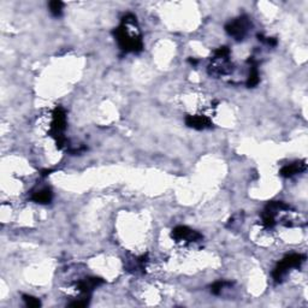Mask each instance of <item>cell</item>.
Returning <instances> with one entry per match:
<instances>
[{"instance_id": "6da1fadb", "label": "cell", "mask_w": 308, "mask_h": 308, "mask_svg": "<svg viewBox=\"0 0 308 308\" xmlns=\"http://www.w3.org/2000/svg\"><path fill=\"white\" fill-rule=\"evenodd\" d=\"M134 23H136V17L132 13H128L123 17V22L117 29L113 32L116 40H117L119 47L123 49L124 52H141L143 48L142 39H141V34L138 30L132 33L130 28Z\"/></svg>"}, {"instance_id": "7a4b0ae2", "label": "cell", "mask_w": 308, "mask_h": 308, "mask_svg": "<svg viewBox=\"0 0 308 308\" xmlns=\"http://www.w3.org/2000/svg\"><path fill=\"white\" fill-rule=\"evenodd\" d=\"M66 129V115L62 107H57L52 115L51 136H53L58 148H63L66 145V138L64 130Z\"/></svg>"}, {"instance_id": "3957f363", "label": "cell", "mask_w": 308, "mask_h": 308, "mask_svg": "<svg viewBox=\"0 0 308 308\" xmlns=\"http://www.w3.org/2000/svg\"><path fill=\"white\" fill-rule=\"evenodd\" d=\"M305 260H306V257L304 254L287 255L284 259H282L281 262L277 264L273 272H272L273 279L276 282H281L283 277L287 274L288 270H290L293 267H300L305 263Z\"/></svg>"}, {"instance_id": "277c9868", "label": "cell", "mask_w": 308, "mask_h": 308, "mask_svg": "<svg viewBox=\"0 0 308 308\" xmlns=\"http://www.w3.org/2000/svg\"><path fill=\"white\" fill-rule=\"evenodd\" d=\"M249 28H251L249 18L247 16H241V17L236 18L235 21L229 22L225 26V30L230 37L234 38L235 40L241 41L245 39Z\"/></svg>"}, {"instance_id": "5b68a950", "label": "cell", "mask_w": 308, "mask_h": 308, "mask_svg": "<svg viewBox=\"0 0 308 308\" xmlns=\"http://www.w3.org/2000/svg\"><path fill=\"white\" fill-rule=\"evenodd\" d=\"M173 236L174 240L176 241H187V242H198L199 240H201L202 236L199 232L194 231V230L189 229L188 226H176L173 230Z\"/></svg>"}, {"instance_id": "8992f818", "label": "cell", "mask_w": 308, "mask_h": 308, "mask_svg": "<svg viewBox=\"0 0 308 308\" xmlns=\"http://www.w3.org/2000/svg\"><path fill=\"white\" fill-rule=\"evenodd\" d=\"M185 124L189 128L196 130H204V129H210L212 128L213 123L212 121L206 116H187L185 117Z\"/></svg>"}, {"instance_id": "52a82bcc", "label": "cell", "mask_w": 308, "mask_h": 308, "mask_svg": "<svg viewBox=\"0 0 308 308\" xmlns=\"http://www.w3.org/2000/svg\"><path fill=\"white\" fill-rule=\"evenodd\" d=\"M104 281L101 278H98V277H90V278H86L80 281L76 284L77 290L81 291V293L86 294V295H89V294L95 289L96 287H99L100 284H102Z\"/></svg>"}, {"instance_id": "ba28073f", "label": "cell", "mask_w": 308, "mask_h": 308, "mask_svg": "<svg viewBox=\"0 0 308 308\" xmlns=\"http://www.w3.org/2000/svg\"><path fill=\"white\" fill-rule=\"evenodd\" d=\"M307 169V164L306 162H296L293 164H289V165H285L283 166L281 169V176L285 177V178H289V177L295 176V175L305 173Z\"/></svg>"}, {"instance_id": "9c48e42d", "label": "cell", "mask_w": 308, "mask_h": 308, "mask_svg": "<svg viewBox=\"0 0 308 308\" xmlns=\"http://www.w3.org/2000/svg\"><path fill=\"white\" fill-rule=\"evenodd\" d=\"M52 198H53V194H52L51 189H47V188L35 191L32 195L33 201L38 202V204H49L52 201Z\"/></svg>"}, {"instance_id": "30bf717a", "label": "cell", "mask_w": 308, "mask_h": 308, "mask_svg": "<svg viewBox=\"0 0 308 308\" xmlns=\"http://www.w3.org/2000/svg\"><path fill=\"white\" fill-rule=\"evenodd\" d=\"M248 62L252 64V66H251V73H249L248 80H247V86H248L249 88H253V87H255V86H257L258 83H259V81H260V79H259V73H258L257 63H255V60L253 59V58H251V59H249Z\"/></svg>"}, {"instance_id": "8fae6325", "label": "cell", "mask_w": 308, "mask_h": 308, "mask_svg": "<svg viewBox=\"0 0 308 308\" xmlns=\"http://www.w3.org/2000/svg\"><path fill=\"white\" fill-rule=\"evenodd\" d=\"M49 11L55 17H59L63 12V2L59 1V0H53V1H49L48 4Z\"/></svg>"}, {"instance_id": "7c38bea8", "label": "cell", "mask_w": 308, "mask_h": 308, "mask_svg": "<svg viewBox=\"0 0 308 308\" xmlns=\"http://www.w3.org/2000/svg\"><path fill=\"white\" fill-rule=\"evenodd\" d=\"M226 285H232V283L231 282H225V281L216 282L215 284L211 287V293L215 294V295H219V294L221 293V290H223V288L226 287Z\"/></svg>"}, {"instance_id": "4fadbf2b", "label": "cell", "mask_w": 308, "mask_h": 308, "mask_svg": "<svg viewBox=\"0 0 308 308\" xmlns=\"http://www.w3.org/2000/svg\"><path fill=\"white\" fill-rule=\"evenodd\" d=\"M23 300L26 302V305L28 307H40L41 306V302L40 300L34 298V296H30V295H23Z\"/></svg>"}, {"instance_id": "5bb4252c", "label": "cell", "mask_w": 308, "mask_h": 308, "mask_svg": "<svg viewBox=\"0 0 308 308\" xmlns=\"http://www.w3.org/2000/svg\"><path fill=\"white\" fill-rule=\"evenodd\" d=\"M87 305H88V300H82V301H75V302H71V304L69 305V306L80 308V307H86V306H87Z\"/></svg>"}]
</instances>
